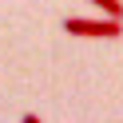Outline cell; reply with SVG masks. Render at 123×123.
Segmentation results:
<instances>
[{
    "label": "cell",
    "instance_id": "6da1fadb",
    "mask_svg": "<svg viewBox=\"0 0 123 123\" xmlns=\"http://www.w3.org/2000/svg\"><path fill=\"white\" fill-rule=\"evenodd\" d=\"M64 32L72 36H99V40H115L123 32V20H80V16H68L64 20Z\"/></svg>",
    "mask_w": 123,
    "mask_h": 123
},
{
    "label": "cell",
    "instance_id": "7a4b0ae2",
    "mask_svg": "<svg viewBox=\"0 0 123 123\" xmlns=\"http://www.w3.org/2000/svg\"><path fill=\"white\" fill-rule=\"evenodd\" d=\"M91 8H99L107 20H123V0H87Z\"/></svg>",
    "mask_w": 123,
    "mask_h": 123
},
{
    "label": "cell",
    "instance_id": "3957f363",
    "mask_svg": "<svg viewBox=\"0 0 123 123\" xmlns=\"http://www.w3.org/2000/svg\"><path fill=\"white\" fill-rule=\"evenodd\" d=\"M20 123H40V115H24V119H20Z\"/></svg>",
    "mask_w": 123,
    "mask_h": 123
}]
</instances>
